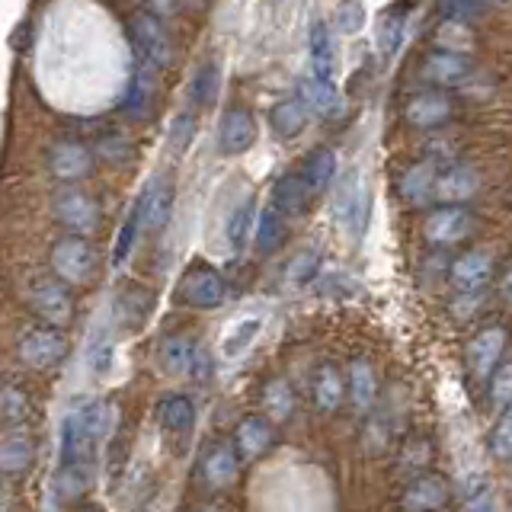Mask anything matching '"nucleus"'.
<instances>
[{"mask_svg":"<svg viewBox=\"0 0 512 512\" xmlns=\"http://www.w3.org/2000/svg\"><path fill=\"white\" fill-rule=\"evenodd\" d=\"M52 269L55 279L68 282V285H84L93 279L96 272V250L87 237H61L52 247Z\"/></svg>","mask_w":512,"mask_h":512,"instance_id":"nucleus-1","label":"nucleus"},{"mask_svg":"<svg viewBox=\"0 0 512 512\" xmlns=\"http://www.w3.org/2000/svg\"><path fill=\"white\" fill-rule=\"evenodd\" d=\"M336 218H340L343 231L356 240L368 231V221H372V192H368V183L359 173H352L343 183L340 196H336Z\"/></svg>","mask_w":512,"mask_h":512,"instance_id":"nucleus-2","label":"nucleus"},{"mask_svg":"<svg viewBox=\"0 0 512 512\" xmlns=\"http://www.w3.org/2000/svg\"><path fill=\"white\" fill-rule=\"evenodd\" d=\"M180 298L189 304V308L199 311H215L228 298V285H224L221 272L212 266H192L183 282H180Z\"/></svg>","mask_w":512,"mask_h":512,"instance_id":"nucleus-3","label":"nucleus"},{"mask_svg":"<svg viewBox=\"0 0 512 512\" xmlns=\"http://www.w3.org/2000/svg\"><path fill=\"white\" fill-rule=\"evenodd\" d=\"M55 218L77 237H87L100 228V205L84 189H64L55 199Z\"/></svg>","mask_w":512,"mask_h":512,"instance_id":"nucleus-4","label":"nucleus"},{"mask_svg":"<svg viewBox=\"0 0 512 512\" xmlns=\"http://www.w3.org/2000/svg\"><path fill=\"white\" fill-rule=\"evenodd\" d=\"M471 231H474V215L461 205H442L423 224V237L436 247H455L461 240H468Z\"/></svg>","mask_w":512,"mask_h":512,"instance_id":"nucleus-5","label":"nucleus"},{"mask_svg":"<svg viewBox=\"0 0 512 512\" xmlns=\"http://www.w3.org/2000/svg\"><path fill=\"white\" fill-rule=\"evenodd\" d=\"M157 87H160V68L151 61L138 58L135 61V74L128 80L125 100H122V112L132 122H144L151 116L154 100H157Z\"/></svg>","mask_w":512,"mask_h":512,"instance_id":"nucleus-6","label":"nucleus"},{"mask_svg":"<svg viewBox=\"0 0 512 512\" xmlns=\"http://www.w3.org/2000/svg\"><path fill=\"white\" fill-rule=\"evenodd\" d=\"M45 164L58 183H80L93 173V151L80 141H55L45 154Z\"/></svg>","mask_w":512,"mask_h":512,"instance_id":"nucleus-7","label":"nucleus"},{"mask_svg":"<svg viewBox=\"0 0 512 512\" xmlns=\"http://www.w3.org/2000/svg\"><path fill=\"white\" fill-rule=\"evenodd\" d=\"M29 304L42 320H48L52 327H64L74 317V298L68 282L61 279H39L29 292Z\"/></svg>","mask_w":512,"mask_h":512,"instance_id":"nucleus-8","label":"nucleus"},{"mask_svg":"<svg viewBox=\"0 0 512 512\" xmlns=\"http://www.w3.org/2000/svg\"><path fill=\"white\" fill-rule=\"evenodd\" d=\"M68 340L58 327H32L20 336V359L29 368H52L64 359Z\"/></svg>","mask_w":512,"mask_h":512,"instance_id":"nucleus-9","label":"nucleus"},{"mask_svg":"<svg viewBox=\"0 0 512 512\" xmlns=\"http://www.w3.org/2000/svg\"><path fill=\"white\" fill-rule=\"evenodd\" d=\"M132 36H135L138 58L157 64L160 71H164L167 64L173 61V45H170V36H167L164 23H160V16L138 13L135 23H132Z\"/></svg>","mask_w":512,"mask_h":512,"instance_id":"nucleus-10","label":"nucleus"},{"mask_svg":"<svg viewBox=\"0 0 512 512\" xmlns=\"http://www.w3.org/2000/svg\"><path fill=\"white\" fill-rule=\"evenodd\" d=\"M448 279H452L455 292H461L464 298L480 295L487 288V282L493 279V256L487 250L461 253L452 263V269H448Z\"/></svg>","mask_w":512,"mask_h":512,"instance_id":"nucleus-11","label":"nucleus"},{"mask_svg":"<svg viewBox=\"0 0 512 512\" xmlns=\"http://www.w3.org/2000/svg\"><path fill=\"white\" fill-rule=\"evenodd\" d=\"M506 343H509V333L503 327H487L474 336L471 346H468V365H471V375L477 381H490L496 365L503 362Z\"/></svg>","mask_w":512,"mask_h":512,"instance_id":"nucleus-12","label":"nucleus"},{"mask_svg":"<svg viewBox=\"0 0 512 512\" xmlns=\"http://www.w3.org/2000/svg\"><path fill=\"white\" fill-rule=\"evenodd\" d=\"M253 144H256V122L250 116V109L231 106L218 122V151L237 157V154H247Z\"/></svg>","mask_w":512,"mask_h":512,"instance_id":"nucleus-13","label":"nucleus"},{"mask_svg":"<svg viewBox=\"0 0 512 512\" xmlns=\"http://www.w3.org/2000/svg\"><path fill=\"white\" fill-rule=\"evenodd\" d=\"M160 365L167 375L186 378V375H202L205 372V356L202 349L183 333H173L160 343Z\"/></svg>","mask_w":512,"mask_h":512,"instance_id":"nucleus-14","label":"nucleus"},{"mask_svg":"<svg viewBox=\"0 0 512 512\" xmlns=\"http://www.w3.org/2000/svg\"><path fill=\"white\" fill-rule=\"evenodd\" d=\"M471 74H474L471 58L464 52H448V48L432 52L423 64V77L436 87H461Z\"/></svg>","mask_w":512,"mask_h":512,"instance_id":"nucleus-15","label":"nucleus"},{"mask_svg":"<svg viewBox=\"0 0 512 512\" xmlns=\"http://www.w3.org/2000/svg\"><path fill=\"white\" fill-rule=\"evenodd\" d=\"M452 96L442 93V90H423L416 93L413 100L407 103L404 116L413 128H439L442 122L452 119Z\"/></svg>","mask_w":512,"mask_h":512,"instance_id":"nucleus-16","label":"nucleus"},{"mask_svg":"<svg viewBox=\"0 0 512 512\" xmlns=\"http://www.w3.org/2000/svg\"><path fill=\"white\" fill-rule=\"evenodd\" d=\"M138 212H141V231H160L170 221L173 212V183L170 176H160L148 189L141 192L138 199Z\"/></svg>","mask_w":512,"mask_h":512,"instance_id":"nucleus-17","label":"nucleus"},{"mask_svg":"<svg viewBox=\"0 0 512 512\" xmlns=\"http://www.w3.org/2000/svg\"><path fill=\"white\" fill-rule=\"evenodd\" d=\"M298 96L304 100V106L314 112V116H324V119L340 116V109H343L336 80H324V77H317L311 71L298 80Z\"/></svg>","mask_w":512,"mask_h":512,"instance_id":"nucleus-18","label":"nucleus"},{"mask_svg":"<svg viewBox=\"0 0 512 512\" xmlns=\"http://www.w3.org/2000/svg\"><path fill=\"white\" fill-rule=\"evenodd\" d=\"M272 439H276V429H272V423L260 413H250V416H244V420L237 423L234 448H237V455L244 461H256L272 445Z\"/></svg>","mask_w":512,"mask_h":512,"instance_id":"nucleus-19","label":"nucleus"},{"mask_svg":"<svg viewBox=\"0 0 512 512\" xmlns=\"http://www.w3.org/2000/svg\"><path fill=\"white\" fill-rule=\"evenodd\" d=\"M448 500V487L445 480L436 474H420L413 484L400 496V509L404 512H436Z\"/></svg>","mask_w":512,"mask_h":512,"instance_id":"nucleus-20","label":"nucleus"},{"mask_svg":"<svg viewBox=\"0 0 512 512\" xmlns=\"http://www.w3.org/2000/svg\"><path fill=\"white\" fill-rule=\"evenodd\" d=\"M311 122V109L304 106L301 96H288V100H279L269 109V128L279 138H298Z\"/></svg>","mask_w":512,"mask_h":512,"instance_id":"nucleus-21","label":"nucleus"},{"mask_svg":"<svg viewBox=\"0 0 512 512\" xmlns=\"http://www.w3.org/2000/svg\"><path fill=\"white\" fill-rule=\"evenodd\" d=\"M237 468H240L237 448L224 445V442L212 445L205 452V458H202V474L208 480V487H218V490L234 484V480H237Z\"/></svg>","mask_w":512,"mask_h":512,"instance_id":"nucleus-22","label":"nucleus"},{"mask_svg":"<svg viewBox=\"0 0 512 512\" xmlns=\"http://www.w3.org/2000/svg\"><path fill=\"white\" fill-rule=\"evenodd\" d=\"M298 176H301L304 189L311 192V199L320 196V192L330 189V183L336 180V154L330 148H314L308 157H304Z\"/></svg>","mask_w":512,"mask_h":512,"instance_id":"nucleus-23","label":"nucleus"},{"mask_svg":"<svg viewBox=\"0 0 512 512\" xmlns=\"http://www.w3.org/2000/svg\"><path fill=\"white\" fill-rule=\"evenodd\" d=\"M269 205H276L285 218H298V215L308 212L311 192L304 189L298 173H285V176H279V180H276V186H272V202Z\"/></svg>","mask_w":512,"mask_h":512,"instance_id":"nucleus-24","label":"nucleus"},{"mask_svg":"<svg viewBox=\"0 0 512 512\" xmlns=\"http://www.w3.org/2000/svg\"><path fill=\"white\" fill-rule=\"evenodd\" d=\"M311 394H314V407L320 410V413H333V410H340V404H343V394H346V381H343V375H340V368L336 365H320L317 372H314V388H311Z\"/></svg>","mask_w":512,"mask_h":512,"instance_id":"nucleus-25","label":"nucleus"},{"mask_svg":"<svg viewBox=\"0 0 512 512\" xmlns=\"http://www.w3.org/2000/svg\"><path fill=\"white\" fill-rule=\"evenodd\" d=\"M308 52H311V74L336 80V52H333V32L324 20H317L311 26L308 36Z\"/></svg>","mask_w":512,"mask_h":512,"instance_id":"nucleus-26","label":"nucleus"},{"mask_svg":"<svg viewBox=\"0 0 512 512\" xmlns=\"http://www.w3.org/2000/svg\"><path fill=\"white\" fill-rule=\"evenodd\" d=\"M436 164L432 160H420L413 164L404 176H400V196L410 205H426V199L436 196Z\"/></svg>","mask_w":512,"mask_h":512,"instance_id":"nucleus-27","label":"nucleus"},{"mask_svg":"<svg viewBox=\"0 0 512 512\" xmlns=\"http://www.w3.org/2000/svg\"><path fill=\"white\" fill-rule=\"evenodd\" d=\"M477 192V173L468 167H448L442 176H436V199L445 205H461Z\"/></svg>","mask_w":512,"mask_h":512,"instance_id":"nucleus-28","label":"nucleus"},{"mask_svg":"<svg viewBox=\"0 0 512 512\" xmlns=\"http://www.w3.org/2000/svg\"><path fill=\"white\" fill-rule=\"evenodd\" d=\"M404 29H407V10L404 7H391L378 16V32H375V42H378V52L384 58H394L404 45Z\"/></svg>","mask_w":512,"mask_h":512,"instance_id":"nucleus-29","label":"nucleus"},{"mask_svg":"<svg viewBox=\"0 0 512 512\" xmlns=\"http://www.w3.org/2000/svg\"><path fill=\"white\" fill-rule=\"evenodd\" d=\"M151 314V292L148 288H125L116 301V320L128 330H138Z\"/></svg>","mask_w":512,"mask_h":512,"instance_id":"nucleus-30","label":"nucleus"},{"mask_svg":"<svg viewBox=\"0 0 512 512\" xmlns=\"http://www.w3.org/2000/svg\"><path fill=\"white\" fill-rule=\"evenodd\" d=\"M375 394H378L375 368L368 365L365 359L349 362V397H352V407L368 410V407L375 404Z\"/></svg>","mask_w":512,"mask_h":512,"instance_id":"nucleus-31","label":"nucleus"},{"mask_svg":"<svg viewBox=\"0 0 512 512\" xmlns=\"http://www.w3.org/2000/svg\"><path fill=\"white\" fill-rule=\"evenodd\" d=\"M282 240H285V215L276 205H266L260 221H256V250L272 253L282 247Z\"/></svg>","mask_w":512,"mask_h":512,"instance_id":"nucleus-32","label":"nucleus"},{"mask_svg":"<svg viewBox=\"0 0 512 512\" xmlns=\"http://www.w3.org/2000/svg\"><path fill=\"white\" fill-rule=\"evenodd\" d=\"M218 80H221V71L215 61H202L199 71L192 74V87H189V100L196 109H208L215 103L218 96Z\"/></svg>","mask_w":512,"mask_h":512,"instance_id":"nucleus-33","label":"nucleus"},{"mask_svg":"<svg viewBox=\"0 0 512 512\" xmlns=\"http://www.w3.org/2000/svg\"><path fill=\"white\" fill-rule=\"evenodd\" d=\"M36 448L26 436H7L0 439V474H20L32 464Z\"/></svg>","mask_w":512,"mask_h":512,"instance_id":"nucleus-34","label":"nucleus"},{"mask_svg":"<svg viewBox=\"0 0 512 512\" xmlns=\"http://www.w3.org/2000/svg\"><path fill=\"white\" fill-rule=\"evenodd\" d=\"M160 423H164L170 432H189L192 423H196V407H192V400L183 394L164 397V404H160Z\"/></svg>","mask_w":512,"mask_h":512,"instance_id":"nucleus-35","label":"nucleus"},{"mask_svg":"<svg viewBox=\"0 0 512 512\" xmlns=\"http://www.w3.org/2000/svg\"><path fill=\"white\" fill-rule=\"evenodd\" d=\"M317 272H320V253H317L314 247H308V250H301L292 263H288V269H285V282H288V285H295V288H301V285L314 282V279H317Z\"/></svg>","mask_w":512,"mask_h":512,"instance_id":"nucleus-36","label":"nucleus"},{"mask_svg":"<svg viewBox=\"0 0 512 512\" xmlns=\"http://www.w3.org/2000/svg\"><path fill=\"white\" fill-rule=\"evenodd\" d=\"M253 212H256V205H253L250 196L231 212V218H228V244H231L234 250H240V247L247 244L250 228H253Z\"/></svg>","mask_w":512,"mask_h":512,"instance_id":"nucleus-37","label":"nucleus"},{"mask_svg":"<svg viewBox=\"0 0 512 512\" xmlns=\"http://www.w3.org/2000/svg\"><path fill=\"white\" fill-rule=\"evenodd\" d=\"M58 487L64 496H77L90 487V464L84 461H74V464H61V474H58Z\"/></svg>","mask_w":512,"mask_h":512,"instance_id":"nucleus-38","label":"nucleus"},{"mask_svg":"<svg viewBox=\"0 0 512 512\" xmlns=\"http://www.w3.org/2000/svg\"><path fill=\"white\" fill-rule=\"evenodd\" d=\"M490 452L496 458H512V404L500 413V420L490 429Z\"/></svg>","mask_w":512,"mask_h":512,"instance_id":"nucleus-39","label":"nucleus"},{"mask_svg":"<svg viewBox=\"0 0 512 512\" xmlns=\"http://www.w3.org/2000/svg\"><path fill=\"white\" fill-rule=\"evenodd\" d=\"M192 138H196V116H189V112H180V116H176L173 125H170V138H167L170 151L173 154H186Z\"/></svg>","mask_w":512,"mask_h":512,"instance_id":"nucleus-40","label":"nucleus"},{"mask_svg":"<svg viewBox=\"0 0 512 512\" xmlns=\"http://www.w3.org/2000/svg\"><path fill=\"white\" fill-rule=\"evenodd\" d=\"M87 365L96 375H109L112 368V340L106 333H93L90 349H87Z\"/></svg>","mask_w":512,"mask_h":512,"instance_id":"nucleus-41","label":"nucleus"},{"mask_svg":"<svg viewBox=\"0 0 512 512\" xmlns=\"http://www.w3.org/2000/svg\"><path fill=\"white\" fill-rule=\"evenodd\" d=\"M138 231H141V212H138V205L128 212L125 224H122V231H119V240H116V253H112V260L116 263H125V256L132 253L135 247V240H138Z\"/></svg>","mask_w":512,"mask_h":512,"instance_id":"nucleus-42","label":"nucleus"},{"mask_svg":"<svg viewBox=\"0 0 512 512\" xmlns=\"http://www.w3.org/2000/svg\"><path fill=\"white\" fill-rule=\"evenodd\" d=\"M292 388H288L285 381H272L266 388V407L272 413V420H285L288 413H292Z\"/></svg>","mask_w":512,"mask_h":512,"instance_id":"nucleus-43","label":"nucleus"},{"mask_svg":"<svg viewBox=\"0 0 512 512\" xmlns=\"http://www.w3.org/2000/svg\"><path fill=\"white\" fill-rule=\"evenodd\" d=\"M260 333V320L256 317H250V320H244V324H237V330L224 340V356H240L250 343H253V336Z\"/></svg>","mask_w":512,"mask_h":512,"instance_id":"nucleus-44","label":"nucleus"},{"mask_svg":"<svg viewBox=\"0 0 512 512\" xmlns=\"http://www.w3.org/2000/svg\"><path fill=\"white\" fill-rule=\"evenodd\" d=\"M445 13L448 16H471V13H480V10H490L496 4H503V0H445Z\"/></svg>","mask_w":512,"mask_h":512,"instance_id":"nucleus-45","label":"nucleus"},{"mask_svg":"<svg viewBox=\"0 0 512 512\" xmlns=\"http://www.w3.org/2000/svg\"><path fill=\"white\" fill-rule=\"evenodd\" d=\"M26 413V400L20 391H0V416H7V420H16V416H23Z\"/></svg>","mask_w":512,"mask_h":512,"instance_id":"nucleus-46","label":"nucleus"},{"mask_svg":"<svg viewBox=\"0 0 512 512\" xmlns=\"http://www.w3.org/2000/svg\"><path fill=\"white\" fill-rule=\"evenodd\" d=\"M365 23V10L359 7V0H352V4H343L340 10V29L343 32H359Z\"/></svg>","mask_w":512,"mask_h":512,"instance_id":"nucleus-47","label":"nucleus"},{"mask_svg":"<svg viewBox=\"0 0 512 512\" xmlns=\"http://www.w3.org/2000/svg\"><path fill=\"white\" fill-rule=\"evenodd\" d=\"M468 512H493V496L487 490L474 493L471 500H468Z\"/></svg>","mask_w":512,"mask_h":512,"instance_id":"nucleus-48","label":"nucleus"},{"mask_svg":"<svg viewBox=\"0 0 512 512\" xmlns=\"http://www.w3.org/2000/svg\"><path fill=\"white\" fill-rule=\"evenodd\" d=\"M157 16H173L176 10H180V0H144Z\"/></svg>","mask_w":512,"mask_h":512,"instance_id":"nucleus-49","label":"nucleus"},{"mask_svg":"<svg viewBox=\"0 0 512 512\" xmlns=\"http://www.w3.org/2000/svg\"><path fill=\"white\" fill-rule=\"evenodd\" d=\"M503 295L512 301V266L506 269V276H503Z\"/></svg>","mask_w":512,"mask_h":512,"instance_id":"nucleus-50","label":"nucleus"},{"mask_svg":"<svg viewBox=\"0 0 512 512\" xmlns=\"http://www.w3.org/2000/svg\"><path fill=\"white\" fill-rule=\"evenodd\" d=\"M180 4H189V7H192V4H196V7H202V4H205V0H180Z\"/></svg>","mask_w":512,"mask_h":512,"instance_id":"nucleus-51","label":"nucleus"}]
</instances>
